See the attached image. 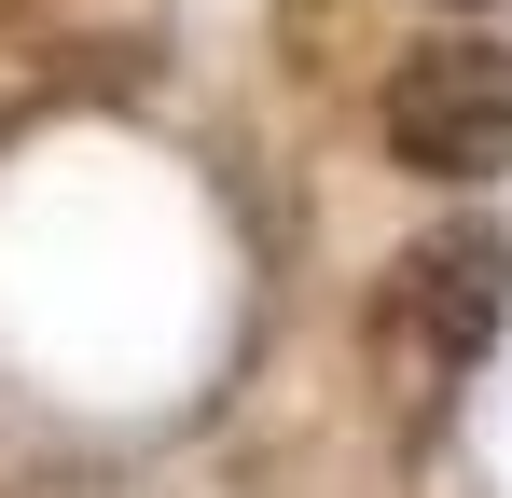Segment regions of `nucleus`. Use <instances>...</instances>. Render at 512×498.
<instances>
[{
  "label": "nucleus",
  "mask_w": 512,
  "mask_h": 498,
  "mask_svg": "<svg viewBox=\"0 0 512 498\" xmlns=\"http://www.w3.org/2000/svg\"><path fill=\"white\" fill-rule=\"evenodd\" d=\"M388 153L416 180H499L512 166V42H416L388 70Z\"/></svg>",
  "instance_id": "1"
}]
</instances>
